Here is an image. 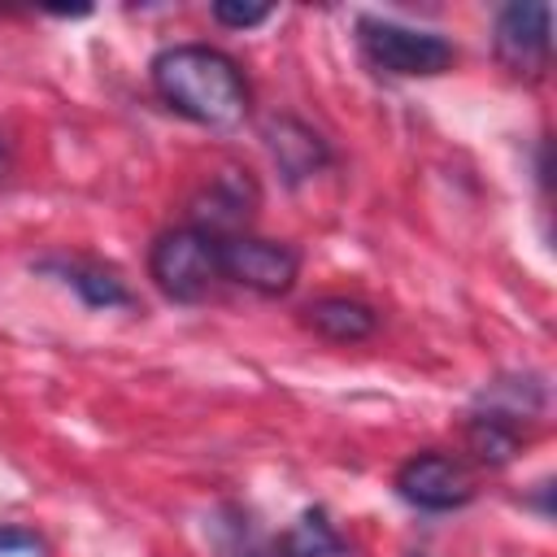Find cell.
Returning <instances> with one entry per match:
<instances>
[{"label": "cell", "instance_id": "6da1fadb", "mask_svg": "<svg viewBox=\"0 0 557 557\" xmlns=\"http://www.w3.org/2000/svg\"><path fill=\"white\" fill-rule=\"evenodd\" d=\"M152 91L187 122L209 131H235L244 126L252 109L248 78L235 57L209 44H170L148 65Z\"/></svg>", "mask_w": 557, "mask_h": 557}, {"label": "cell", "instance_id": "7a4b0ae2", "mask_svg": "<svg viewBox=\"0 0 557 557\" xmlns=\"http://www.w3.org/2000/svg\"><path fill=\"white\" fill-rule=\"evenodd\" d=\"M357 39H361L366 61L383 74H396V78H431V74L453 70V61H457L453 39H444L435 30L383 22V17H361Z\"/></svg>", "mask_w": 557, "mask_h": 557}, {"label": "cell", "instance_id": "3957f363", "mask_svg": "<svg viewBox=\"0 0 557 557\" xmlns=\"http://www.w3.org/2000/svg\"><path fill=\"white\" fill-rule=\"evenodd\" d=\"M148 274L161 287V296H170L178 305H196V300H205L213 278H222L218 274V239L196 226L161 231L148 248Z\"/></svg>", "mask_w": 557, "mask_h": 557}, {"label": "cell", "instance_id": "277c9868", "mask_svg": "<svg viewBox=\"0 0 557 557\" xmlns=\"http://www.w3.org/2000/svg\"><path fill=\"white\" fill-rule=\"evenodd\" d=\"M218 274L257 296H287L300 278V252L283 239L226 235L218 239Z\"/></svg>", "mask_w": 557, "mask_h": 557}, {"label": "cell", "instance_id": "5b68a950", "mask_svg": "<svg viewBox=\"0 0 557 557\" xmlns=\"http://www.w3.org/2000/svg\"><path fill=\"white\" fill-rule=\"evenodd\" d=\"M474 474L448 453H413L396 470V496L426 513H448L474 500Z\"/></svg>", "mask_w": 557, "mask_h": 557}, {"label": "cell", "instance_id": "8992f818", "mask_svg": "<svg viewBox=\"0 0 557 557\" xmlns=\"http://www.w3.org/2000/svg\"><path fill=\"white\" fill-rule=\"evenodd\" d=\"M548 26H553L548 4H540V0L505 4L496 13V35H492L500 65L518 78H540L548 70V44H553Z\"/></svg>", "mask_w": 557, "mask_h": 557}, {"label": "cell", "instance_id": "52a82bcc", "mask_svg": "<svg viewBox=\"0 0 557 557\" xmlns=\"http://www.w3.org/2000/svg\"><path fill=\"white\" fill-rule=\"evenodd\" d=\"M257 200H261V191H257V178L248 170H222L191 200V222L187 226L209 231L213 239H226V231H235L239 222H248L257 213Z\"/></svg>", "mask_w": 557, "mask_h": 557}, {"label": "cell", "instance_id": "ba28073f", "mask_svg": "<svg viewBox=\"0 0 557 557\" xmlns=\"http://www.w3.org/2000/svg\"><path fill=\"white\" fill-rule=\"evenodd\" d=\"M261 139H265V148H270V157H274V165H278V174L287 183H305L309 174L331 165L326 139L313 126H305L300 117H287V113L283 117H265Z\"/></svg>", "mask_w": 557, "mask_h": 557}, {"label": "cell", "instance_id": "9c48e42d", "mask_svg": "<svg viewBox=\"0 0 557 557\" xmlns=\"http://www.w3.org/2000/svg\"><path fill=\"white\" fill-rule=\"evenodd\" d=\"M300 322L331 344H361L379 331V309L357 296H322L300 309Z\"/></svg>", "mask_w": 557, "mask_h": 557}, {"label": "cell", "instance_id": "30bf717a", "mask_svg": "<svg viewBox=\"0 0 557 557\" xmlns=\"http://www.w3.org/2000/svg\"><path fill=\"white\" fill-rule=\"evenodd\" d=\"M39 270H57L91 309H113V305H135V296L126 292V283L113 270H100L91 261H44Z\"/></svg>", "mask_w": 557, "mask_h": 557}, {"label": "cell", "instance_id": "8fae6325", "mask_svg": "<svg viewBox=\"0 0 557 557\" xmlns=\"http://www.w3.org/2000/svg\"><path fill=\"white\" fill-rule=\"evenodd\" d=\"M466 444H470V453H474L479 461H487V466H509V461L518 457L522 435H518V422H513V418L487 409V413H474V418L466 422Z\"/></svg>", "mask_w": 557, "mask_h": 557}, {"label": "cell", "instance_id": "7c38bea8", "mask_svg": "<svg viewBox=\"0 0 557 557\" xmlns=\"http://www.w3.org/2000/svg\"><path fill=\"white\" fill-rule=\"evenodd\" d=\"M278 553H283V557H344L348 548H344L339 531L331 527V518H326L322 509H305V513L296 518V527L283 531Z\"/></svg>", "mask_w": 557, "mask_h": 557}, {"label": "cell", "instance_id": "4fadbf2b", "mask_svg": "<svg viewBox=\"0 0 557 557\" xmlns=\"http://www.w3.org/2000/svg\"><path fill=\"white\" fill-rule=\"evenodd\" d=\"M213 17L231 30H248V26H261L270 17V4H239V0H218L213 4Z\"/></svg>", "mask_w": 557, "mask_h": 557}, {"label": "cell", "instance_id": "5bb4252c", "mask_svg": "<svg viewBox=\"0 0 557 557\" xmlns=\"http://www.w3.org/2000/svg\"><path fill=\"white\" fill-rule=\"evenodd\" d=\"M17 548H26V553H39V540H35L30 531H17V527H0V553H17Z\"/></svg>", "mask_w": 557, "mask_h": 557}, {"label": "cell", "instance_id": "9a60e30c", "mask_svg": "<svg viewBox=\"0 0 557 557\" xmlns=\"http://www.w3.org/2000/svg\"><path fill=\"white\" fill-rule=\"evenodd\" d=\"M4 174H9V148L0 144V178H4Z\"/></svg>", "mask_w": 557, "mask_h": 557}]
</instances>
